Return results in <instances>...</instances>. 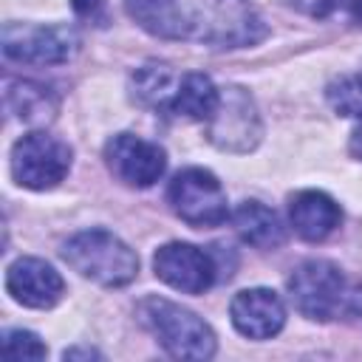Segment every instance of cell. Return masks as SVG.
I'll return each instance as SVG.
<instances>
[{
	"instance_id": "6da1fadb",
	"label": "cell",
	"mask_w": 362,
	"mask_h": 362,
	"mask_svg": "<svg viewBox=\"0 0 362 362\" xmlns=\"http://www.w3.org/2000/svg\"><path fill=\"white\" fill-rule=\"evenodd\" d=\"M124 8L158 40L243 48L266 37L263 17L246 0H124Z\"/></svg>"
},
{
	"instance_id": "7a4b0ae2",
	"label": "cell",
	"mask_w": 362,
	"mask_h": 362,
	"mask_svg": "<svg viewBox=\"0 0 362 362\" xmlns=\"http://www.w3.org/2000/svg\"><path fill=\"white\" fill-rule=\"evenodd\" d=\"M288 294L294 308L317 322L339 317L362 320V286L348 283L339 266L331 260H305L288 277Z\"/></svg>"
},
{
	"instance_id": "3957f363",
	"label": "cell",
	"mask_w": 362,
	"mask_h": 362,
	"mask_svg": "<svg viewBox=\"0 0 362 362\" xmlns=\"http://www.w3.org/2000/svg\"><path fill=\"white\" fill-rule=\"evenodd\" d=\"M62 260L85 280H93L105 288L127 286L139 274L136 252L107 229H85L68 238L62 246Z\"/></svg>"
},
{
	"instance_id": "277c9868",
	"label": "cell",
	"mask_w": 362,
	"mask_h": 362,
	"mask_svg": "<svg viewBox=\"0 0 362 362\" xmlns=\"http://www.w3.org/2000/svg\"><path fill=\"white\" fill-rule=\"evenodd\" d=\"M141 325L158 339V345L175 359H212L215 356V334L212 328L192 314L189 308L164 300V297H144L139 303Z\"/></svg>"
},
{
	"instance_id": "5b68a950",
	"label": "cell",
	"mask_w": 362,
	"mask_h": 362,
	"mask_svg": "<svg viewBox=\"0 0 362 362\" xmlns=\"http://www.w3.org/2000/svg\"><path fill=\"white\" fill-rule=\"evenodd\" d=\"M170 209L195 229L221 226L232 212L221 181L204 167H187L173 175L167 187Z\"/></svg>"
},
{
	"instance_id": "8992f818",
	"label": "cell",
	"mask_w": 362,
	"mask_h": 362,
	"mask_svg": "<svg viewBox=\"0 0 362 362\" xmlns=\"http://www.w3.org/2000/svg\"><path fill=\"white\" fill-rule=\"evenodd\" d=\"M71 158H74V153L62 139H57L45 130H34L14 141L11 175L20 187L42 192V189L57 187L68 175Z\"/></svg>"
},
{
	"instance_id": "52a82bcc",
	"label": "cell",
	"mask_w": 362,
	"mask_h": 362,
	"mask_svg": "<svg viewBox=\"0 0 362 362\" xmlns=\"http://www.w3.org/2000/svg\"><path fill=\"white\" fill-rule=\"evenodd\" d=\"M79 48V37L68 25L42 23H6L3 25V57L23 65H59L68 62Z\"/></svg>"
},
{
	"instance_id": "ba28073f",
	"label": "cell",
	"mask_w": 362,
	"mask_h": 362,
	"mask_svg": "<svg viewBox=\"0 0 362 362\" xmlns=\"http://www.w3.org/2000/svg\"><path fill=\"white\" fill-rule=\"evenodd\" d=\"M263 136V124L249 90L229 85L221 88V102L206 122V139L226 153H249Z\"/></svg>"
},
{
	"instance_id": "9c48e42d",
	"label": "cell",
	"mask_w": 362,
	"mask_h": 362,
	"mask_svg": "<svg viewBox=\"0 0 362 362\" xmlns=\"http://www.w3.org/2000/svg\"><path fill=\"white\" fill-rule=\"evenodd\" d=\"M153 269L158 280H164L170 288L184 294H204L218 280L215 257L206 249L181 240L158 246L153 255Z\"/></svg>"
},
{
	"instance_id": "30bf717a",
	"label": "cell",
	"mask_w": 362,
	"mask_h": 362,
	"mask_svg": "<svg viewBox=\"0 0 362 362\" xmlns=\"http://www.w3.org/2000/svg\"><path fill=\"white\" fill-rule=\"evenodd\" d=\"M105 164L107 170L127 187H153L167 170V153L141 136L116 133L105 144Z\"/></svg>"
},
{
	"instance_id": "8fae6325",
	"label": "cell",
	"mask_w": 362,
	"mask_h": 362,
	"mask_svg": "<svg viewBox=\"0 0 362 362\" xmlns=\"http://www.w3.org/2000/svg\"><path fill=\"white\" fill-rule=\"evenodd\" d=\"M6 291L25 308H51L62 300L65 280L40 257H17L6 269Z\"/></svg>"
},
{
	"instance_id": "7c38bea8",
	"label": "cell",
	"mask_w": 362,
	"mask_h": 362,
	"mask_svg": "<svg viewBox=\"0 0 362 362\" xmlns=\"http://www.w3.org/2000/svg\"><path fill=\"white\" fill-rule=\"evenodd\" d=\"M232 325L249 339H272L286 325V305L272 288H243L229 303Z\"/></svg>"
},
{
	"instance_id": "4fadbf2b",
	"label": "cell",
	"mask_w": 362,
	"mask_h": 362,
	"mask_svg": "<svg viewBox=\"0 0 362 362\" xmlns=\"http://www.w3.org/2000/svg\"><path fill=\"white\" fill-rule=\"evenodd\" d=\"M288 221L294 226V232L308 240V243H320L328 235H334L342 223V209L339 204L320 192V189H303L297 195H291L288 204Z\"/></svg>"
},
{
	"instance_id": "5bb4252c",
	"label": "cell",
	"mask_w": 362,
	"mask_h": 362,
	"mask_svg": "<svg viewBox=\"0 0 362 362\" xmlns=\"http://www.w3.org/2000/svg\"><path fill=\"white\" fill-rule=\"evenodd\" d=\"M229 218H232V226L240 235V240L255 249H277L286 240L283 221L277 218L274 209H269L260 201H240Z\"/></svg>"
},
{
	"instance_id": "9a60e30c",
	"label": "cell",
	"mask_w": 362,
	"mask_h": 362,
	"mask_svg": "<svg viewBox=\"0 0 362 362\" xmlns=\"http://www.w3.org/2000/svg\"><path fill=\"white\" fill-rule=\"evenodd\" d=\"M218 102H221V88H215V82L206 74L189 71V74H181L167 113L206 124L212 119V113L218 110Z\"/></svg>"
},
{
	"instance_id": "2e32d148",
	"label": "cell",
	"mask_w": 362,
	"mask_h": 362,
	"mask_svg": "<svg viewBox=\"0 0 362 362\" xmlns=\"http://www.w3.org/2000/svg\"><path fill=\"white\" fill-rule=\"evenodd\" d=\"M57 93L31 79H6V107L25 124H45L57 116Z\"/></svg>"
},
{
	"instance_id": "e0dca14e",
	"label": "cell",
	"mask_w": 362,
	"mask_h": 362,
	"mask_svg": "<svg viewBox=\"0 0 362 362\" xmlns=\"http://www.w3.org/2000/svg\"><path fill=\"white\" fill-rule=\"evenodd\" d=\"M178 79L181 76L170 65L147 62V65L136 68V74L130 76V90L141 105H147L153 110H167L170 99L178 88Z\"/></svg>"
},
{
	"instance_id": "ac0fdd59",
	"label": "cell",
	"mask_w": 362,
	"mask_h": 362,
	"mask_svg": "<svg viewBox=\"0 0 362 362\" xmlns=\"http://www.w3.org/2000/svg\"><path fill=\"white\" fill-rule=\"evenodd\" d=\"M325 96L339 116L362 119V74H345V76L334 79L328 85Z\"/></svg>"
},
{
	"instance_id": "d6986e66",
	"label": "cell",
	"mask_w": 362,
	"mask_h": 362,
	"mask_svg": "<svg viewBox=\"0 0 362 362\" xmlns=\"http://www.w3.org/2000/svg\"><path fill=\"white\" fill-rule=\"evenodd\" d=\"M48 348L45 342L25 328H11L3 334V356L8 362H25V359H45Z\"/></svg>"
},
{
	"instance_id": "ffe728a7",
	"label": "cell",
	"mask_w": 362,
	"mask_h": 362,
	"mask_svg": "<svg viewBox=\"0 0 362 362\" xmlns=\"http://www.w3.org/2000/svg\"><path fill=\"white\" fill-rule=\"evenodd\" d=\"M71 6L85 20H105V0H71Z\"/></svg>"
},
{
	"instance_id": "44dd1931",
	"label": "cell",
	"mask_w": 362,
	"mask_h": 362,
	"mask_svg": "<svg viewBox=\"0 0 362 362\" xmlns=\"http://www.w3.org/2000/svg\"><path fill=\"white\" fill-rule=\"evenodd\" d=\"M351 153H354L356 158H362V122H359V127H356L354 136H351Z\"/></svg>"
},
{
	"instance_id": "7402d4cb",
	"label": "cell",
	"mask_w": 362,
	"mask_h": 362,
	"mask_svg": "<svg viewBox=\"0 0 362 362\" xmlns=\"http://www.w3.org/2000/svg\"><path fill=\"white\" fill-rule=\"evenodd\" d=\"M62 356H65V359H79V356L88 359V356H99V354H96L93 348H71V351H65Z\"/></svg>"
}]
</instances>
